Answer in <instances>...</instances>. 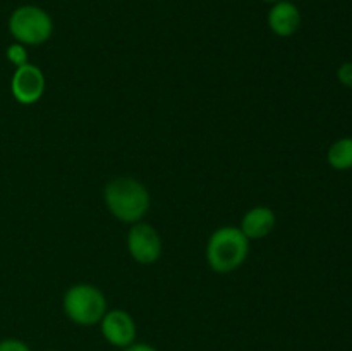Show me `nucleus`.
Instances as JSON below:
<instances>
[{"label":"nucleus","instance_id":"obj_1","mask_svg":"<svg viewBox=\"0 0 352 351\" xmlns=\"http://www.w3.org/2000/svg\"><path fill=\"white\" fill-rule=\"evenodd\" d=\"M103 202L109 212L124 224L141 222L151 205L146 186L129 176L110 179L103 188Z\"/></svg>","mask_w":352,"mask_h":351},{"label":"nucleus","instance_id":"obj_2","mask_svg":"<svg viewBox=\"0 0 352 351\" xmlns=\"http://www.w3.org/2000/svg\"><path fill=\"white\" fill-rule=\"evenodd\" d=\"M250 240L236 226H222L212 233L206 243V262L217 274H230L246 262Z\"/></svg>","mask_w":352,"mask_h":351},{"label":"nucleus","instance_id":"obj_3","mask_svg":"<svg viewBox=\"0 0 352 351\" xmlns=\"http://www.w3.org/2000/svg\"><path fill=\"white\" fill-rule=\"evenodd\" d=\"M62 310L76 326L91 327L100 323L109 310V303L102 289L88 282H79L65 291L62 298Z\"/></svg>","mask_w":352,"mask_h":351},{"label":"nucleus","instance_id":"obj_4","mask_svg":"<svg viewBox=\"0 0 352 351\" xmlns=\"http://www.w3.org/2000/svg\"><path fill=\"white\" fill-rule=\"evenodd\" d=\"M9 33L14 41L24 47H38L47 43L54 33V21L50 14L38 6H19L9 17Z\"/></svg>","mask_w":352,"mask_h":351},{"label":"nucleus","instance_id":"obj_5","mask_svg":"<svg viewBox=\"0 0 352 351\" xmlns=\"http://www.w3.org/2000/svg\"><path fill=\"white\" fill-rule=\"evenodd\" d=\"M127 251L138 264H155L162 255V236L151 224L144 220L131 224L127 233Z\"/></svg>","mask_w":352,"mask_h":351},{"label":"nucleus","instance_id":"obj_6","mask_svg":"<svg viewBox=\"0 0 352 351\" xmlns=\"http://www.w3.org/2000/svg\"><path fill=\"white\" fill-rule=\"evenodd\" d=\"M45 88H47L45 74L38 65L28 62L14 69V74L10 78V93L17 103L33 105L38 100H41Z\"/></svg>","mask_w":352,"mask_h":351},{"label":"nucleus","instance_id":"obj_7","mask_svg":"<svg viewBox=\"0 0 352 351\" xmlns=\"http://www.w3.org/2000/svg\"><path fill=\"white\" fill-rule=\"evenodd\" d=\"M98 326L103 339H105L110 346L124 350V348L136 343V322H134L133 315H131L129 312H126V310H107V313L103 315V319L100 320Z\"/></svg>","mask_w":352,"mask_h":351},{"label":"nucleus","instance_id":"obj_8","mask_svg":"<svg viewBox=\"0 0 352 351\" xmlns=\"http://www.w3.org/2000/svg\"><path fill=\"white\" fill-rule=\"evenodd\" d=\"M267 24L274 34L289 38L301 26V10L291 0H278L272 3V9L268 10Z\"/></svg>","mask_w":352,"mask_h":351},{"label":"nucleus","instance_id":"obj_9","mask_svg":"<svg viewBox=\"0 0 352 351\" xmlns=\"http://www.w3.org/2000/svg\"><path fill=\"white\" fill-rule=\"evenodd\" d=\"M277 217L270 206H253L241 219L239 229L248 240H263L275 229Z\"/></svg>","mask_w":352,"mask_h":351},{"label":"nucleus","instance_id":"obj_10","mask_svg":"<svg viewBox=\"0 0 352 351\" xmlns=\"http://www.w3.org/2000/svg\"><path fill=\"white\" fill-rule=\"evenodd\" d=\"M327 162L336 171H349L352 169V138H339L330 145L327 151Z\"/></svg>","mask_w":352,"mask_h":351},{"label":"nucleus","instance_id":"obj_11","mask_svg":"<svg viewBox=\"0 0 352 351\" xmlns=\"http://www.w3.org/2000/svg\"><path fill=\"white\" fill-rule=\"evenodd\" d=\"M6 57H7V61L14 65V67H19V65H24L30 62L28 61L26 47H24L23 43H17V41H14V43H10L9 47H7Z\"/></svg>","mask_w":352,"mask_h":351},{"label":"nucleus","instance_id":"obj_12","mask_svg":"<svg viewBox=\"0 0 352 351\" xmlns=\"http://www.w3.org/2000/svg\"><path fill=\"white\" fill-rule=\"evenodd\" d=\"M0 351H31V348L17 337H6L0 339Z\"/></svg>","mask_w":352,"mask_h":351},{"label":"nucleus","instance_id":"obj_13","mask_svg":"<svg viewBox=\"0 0 352 351\" xmlns=\"http://www.w3.org/2000/svg\"><path fill=\"white\" fill-rule=\"evenodd\" d=\"M337 79H339L340 85L352 89V61H347L339 65V69H337Z\"/></svg>","mask_w":352,"mask_h":351},{"label":"nucleus","instance_id":"obj_14","mask_svg":"<svg viewBox=\"0 0 352 351\" xmlns=\"http://www.w3.org/2000/svg\"><path fill=\"white\" fill-rule=\"evenodd\" d=\"M122 351H158L157 348L155 346H151V344H146V343H133L131 344V346H127V348H124Z\"/></svg>","mask_w":352,"mask_h":351},{"label":"nucleus","instance_id":"obj_15","mask_svg":"<svg viewBox=\"0 0 352 351\" xmlns=\"http://www.w3.org/2000/svg\"><path fill=\"white\" fill-rule=\"evenodd\" d=\"M263 2H267V3H275V2H278V0H263Z\"/></svg>","mask_w":352,"mask_h":351},{"label":"nucleus","instance_id":"obj_16","mask_svg":"<svg viewBox=\"0 0 352 351\" xmlns=\"http://www.w3.org/2000/svg\"><path fill=\"white\" fill-rule=\"evenodd\" d=\"M45 351H62V350H45Z\"/></svg>","mask_w":352,"mask_h":351}]
</instances>
